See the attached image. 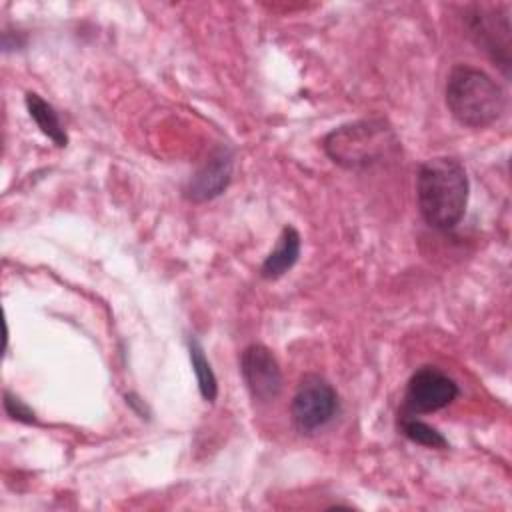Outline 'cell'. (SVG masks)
<instances>
[{
	"label": "cell",
	"instance_id": "8992f818",
	"mask_svg": "<svg viewBox=\"0 0 512 512\" xmlns=\"http://www.w3.org/2000/svg\"><path fill=\"white\" fill-rule=\"evenodd\" d=\"M240 372L250 396L258 402H272L282 392V370L264 344H250L242 350Z\"/></svg>",
	"mask_w": 512,
	"mask_h": 512
},
{
	"label": "cell",
	"instance_id": "30bf717a",
	"mask_svg": "<svg viewBox=\"0 0 512 512\" xmlns=\"http://www.w3.org/2000/svg\"><path fill=\"white\" fill-rule=\"evenodd\" d=\"M26 108H28V114L30 118L36 122V126L40 128V132L44 136H48L58 148H64L68 144V136L62 128V122H60V116L58 112L54 110L52 104H48L42 96H38L36 92H26Z\"/></svg>",
	"mask_w": 512,
	"mask_h": 512
},
{
	"label": "cell",
	"instance_id": "52a82bcc",
	"mask_svg": "<svg viewBox=\"0 0 512 512\" xmlns=\"http://www.w3.org/2000/svg\"><path fill=\"white\" fill-rule=\"evenodd\" d=\"M232 152L228 148L214 150L206 164L190 178L184 194L192 202H206L226 190L232 178Z\"/></svg>",
	"mask_w": 512,
	"mask_h": 512
},
{
	"label": "cell",
	"instance_id": "3957f363",
	"mask_svg": "<svg viewBox=\"0 0 512 512\" xmlns=\"http://www.w3.org/2000/svg\"><path fill=\"white\" fill-rule=\"evenodd\" d=\"M324 150L332 162L362 170L382 162L398 150V140L384 120H358L332 130L324 138Z\"/></svg>",
	"mask_w": 512,
	"mask_h": 512
},
{
	"label": "cell",
	"instance_id": "7c38bea8",
	"mask_svg": "<svg viewBox=\"0 0 512 512\" xmlns=\"http://www.w3.org/2000/svg\"><path fill=\"white\" fill-rule=\"evenodd\" d=\"M400 428H402V434L414 444L428 446V448H446L448 446V440L434 426L422 422L420 418H416L412 414H402Z\"/></svg>",
	"mask_w": 512,
	"mask_h": 512
},
{
	"label": "cell",
	"instance_id": "5b68a950",
	"mask_svg": "<svg viewBox=\"0 0 512 512\" xmlns=\"http://www.w3.org/2000/svg\"><path fill=\"white\" fill-rule=\"evenodd\" d=\"M458 384L442 370L434 366L418 368L408 384L404 394L402 414H430L446 408L458 398Z\"/></svg>",
	"mask_w": 512,
	"mask_h": 512
},
{
	"label": "cell",
	"instance_id": "4fadbf2b",
	"mask_svg": "<svg viewBox=\"0 0 512 512\" xmlns=\"http://www.w3.org/2000/svg\"><path fill=\"white\" fill-rule=\"evenodd\" d=\"M4 408H6L8 416H12L14 420H20V422H26V424L34 422V412L20 398H16L10 392H4Z\"/></svg>",
	"mask_w": 512,
	"mask_h": 512
},
{
	"label": "cell",
	"instance_id": "6da1fadb",
	"mask_svg": "<svg viewBox=\"0 0 512 512\" xmlns=\"http://www.w3.org/2000/svg\"><path fill=\"white\" fill-rule=\"evenodd\" d=\"M468 176L464 166L450 156L426 160L416 178V196L422 218L436 230H452L468 204Z\"/></svg>",
	"mask_w": 512,
	"mask_h": 512
},
{
	"label": "cell",
	"instance_id": "7a4b0ae2",
	"mask_svg": "<svg viewBox=\"0 0 512 512\" xmlns=\"http://www.w3.org/2000/svg\"><path fill=\"white\" fill-rule=\"evenodd\" d=\"M446 106L462 126L484 128L504 114L506 96L484 70L456 64L446 80Z\"/></svg>",
	"mask_w": 512,
	"mask_h": 512
},
{
	"label": "cell",
	"instance_id": "277c9868",
	"mask_svg": "<svg viewBox=\"0 0 512 512\" xmlns=\"http://www.w3.org/2000/svg\"><path fill=\"white\" fill-rule=\"evenodd\" d=\"M340 408L338 392L320 374H304L292 396V422L302 434L324 428Z\"/></svg>",
	"mask_w": 512,
	"mask_h": 512
},
{
	"label": "cell",
	"instance_id": "ba28073f",
	"mask_svg": "<svg viewBox=\"0 0 512 512\" xmlns=\"http://www.w3.org/2000/svg\"><path fill=\"white\" fill-rule=\"evenodd\" d=\"M470 34L476 44L486 50L494 62H498L504 70L510 66V24L504 22L498 26V18L492 14H484L482 10L470 16Z\"/></svg>",
	"mask_w": 512,
	"mask_h": 512
},
{
	"label": "cell",
	"instance_id": "8fae6325",
	"mask_svg": "<svg viewBox=\"0 0 512 512\" xmlns=\"http://www.w3.org/2000/svg\"><path fill=\"white\" fill-rule=\"evenodd\" d=\"M188 352H190V362H192V370L196 374V382H198V390L202 394V398L206 402H214L218 396V382L214 376V370L204 354V348L200 346L198 340L190 338L188 340Z\"/></svg>",
	"mask_w": 512,
	"mask_h": 512
},
{
	"label": "cell",
	"instance_id": "9c48e42d",
	"mask_svg": "<svg viewBox=\"0 0 512 512\" xmlns=\"http://www.w3.org/2000/svg\"><path fill=\"white\" fill-rule=\"evenodd\" d=\"M300 248L302 242L298 230L294 226H284L274 250L264 258L260 266V276L266 280H276L284 276L298 262Z\"/></svg>",
	"mask_w": 512,
	"mask_h": 512
}]
</instances>
